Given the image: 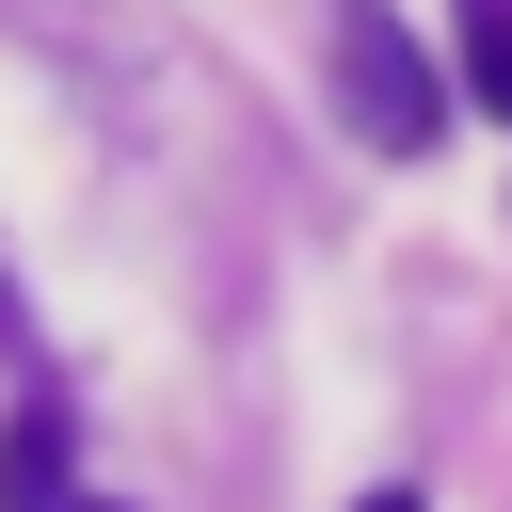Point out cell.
<instances>
[{
    "instance_id": "7a4b0ae2",
    "label": "cell",
    "mask_w": 512,
    "mask_h": 512,
    "mask_svg": "<svg viewBox=\"0 0 512 512\" xmlns=\"http://www.w3.org/2000/svg\"><path fill=\"white\" fill-rule=\"evenodd\" d=\"M80 496V416L64 400H16V432H0V512H64Z\"/></svg>"
},
{
    "instance_id": "277c9868",
    "label": "cell",
    "mask_w": 512,
    "mask_h": 512,
    "mask_svg": "<svg viewBox=\"0 0 512 512\" xmlns=\"http://www.w3.org/2000/svg\"><path fill=\"white\" fill-rule=\"evenodd\" d=\"M352 512H432V496H416V480H384V496H352Z\"/></svg>"
},
{
    "instance_id": "5b68a950",
    "label": "cell",
    "mask_w": 512,
    "mask_h": 512,
    "mask_svg": "<svg viewBox=\"0 0 512 512\" xmlns=\"http://www.w3.org/2000/svg\"><path fill=\"white\" fill-rule=\"evenodd\" d=\"M64 512H96V496H64Z\"/></svg>"
},
{
    "instance_id": "3957f363",
    "label": "cell",
    "mask_w": 512,
    "mask_h": 512,
    "mask_svg": "<svg viewBox=\"0 0 512 512\" xmlns=\"http://www.w3.org/2000/svg\"><path fill=\"white\" fill-rule=\"evenodd\" d=\"M448 16H464V96L512 128V0H448Z\"/></svg>"
},
{
    "instance_id": "6da1fadb",
    "label": "cell",
    "mask_w": 512,
    "mask_h": 512,
    "mask_svg": "<svg viewBox=\"0 0 512 512\" xmlns=\"http://www.w3.org/2000/svg\"><path fill=\"white\" fill-rule=\"evenodd\" d=\"M320 64H336V112H352L368 160H432V144H448V80H432V48L400 32V0H336V16H320Z\"/></svg>"
}]
</instances>
